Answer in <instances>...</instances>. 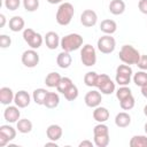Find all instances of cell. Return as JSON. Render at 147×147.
<instances>
[{
    "instance_id": "cell-1",
    "label": "cell",
    "mask_w": 147,
    "mask_h": 147,
    "mask_svg": "<svg viewBox=\"0 0 147 147\" xmlns=\"http://www.w3.org/2000/svg\"><path fill=\"white\" fill-rule=\"evenodd\" d=\"M74 14H75L74 6L70 2H62L59 6V8L56 10V15H55V18H56L57 24H60L62 26L69 25L70 22L72 21Z\"/></svg>"
},
{
    "instance_id": "cell-2",
    "label": "cell",
    "mask_w": 147,
    "mask_h": 147,
    "mask_svg": "<svg viewBox=\"0 0 147 147\" xmlns=\"http://www.w3.org/2000/svg\"><path fill=\"white\" fill-rule=\"evenodd\" d=\"M83 42H84V39H83V37L80 34H78V33H69V34L62 37L60 46H61L62 51L71 53L74 51L79 49L83 46Z\"/></svg>"
},
{
    "instance_id": "cell-3",
    "label": "cell",
    "mask_w": 147,
    "mask_h": 147,
    "mask_svg": "<svg viewBox=\"0 0 147 147\" xmlns=\"http://www.w3.org/2000/svg\"><path fill=\"white\" fill-rule=\"evenodd\" d=\"M118 57L125 64H137L140 59V53L132 45H123L119 49Z\"/></svg>"
},
{
    "instance_id": "cell-4",
    "label": "cell",
    "mask_w": 147,
    "mask_h": 147,
    "mask_svg": "<svg viewBox=\"0 0 147 147\" xmlns=\"http://www.w3.org/2000/svg\"><path fill=\"white\" fill-rule=\"evenodd\" d=\"M95 87L101 92V94L109 95L115 92V83L110 79V77L107 74H99L95 83Z\"/></svg>"
},
{
    "instance_id": "cell-5",
    "label": "cell",
    "mask_w": 147,
    "mask_h": 147,
    "mask_svg": "<svg viewBox=\"0 0 147 147\" xmlns=\"http://www.w3.org/2000/svg\"><path fill=\"white\" fill-rule=\"evenodd\" d=\"M132 68L129 64H119L116 68V76H115V80L119 86H127L131 82V77H132Z\"/></svg>"
},
{
    "instance_id": "cell-6",
    "label": "cell",
    "mask_w": 147,
    "mask_h": 147,
    "mask_svg": "<svg viewBox=\"0 0 147 147\" xmlns=\"http://www.w3.org/2000/svg\"><path fill=\"white\" fill-rule=\"evenodd\" d=\"M23 39L33 49H38L44 42L42 36L39 32H36L31 28H26L23 30Z\"/></svg>"
},
{
    "instance_id": "cell-7",
    "label": "cell",
    "mask_w": 147,
    "mask_h": 147,
    "mask_svg": "<svg viewBox=\"0 0 147 147\" xmlns=\"http://www.w3.org/2000/svg\"><path fill=\"white\" fill-rule=\"evenodd\" d=\"M80 61L85 67H93L96 63V52L92 45L86 44L82 47Z\"/></svg>"
},
{
    "instance_id": "cell-8",
    "label": "cell",
    "mask_w": 147,
    "mask_h": 147,
    "mask_svg": "<svg viewBox=\"0 0 147 147\" xmlns=\"http://www.w3.org/2000/svg\"><path fill=\"white\" fill-rule=\"evenodd\" d=\"M96 46L102 54H110L116 48V40L111 34H103L98 39Z\"/></svg>"
},
{
    "instance_id": "cell-9",
    "label": "cell",
    "mask_w": 147,
    "mask_h": 147,
    "mask_svg": "<svg viewBox=\"0 0 147 147\" xmlns=\"http://www.w3.org/2000/svg\"><path fill=\"white\" fill-rule=\"evenodd\" d=\"M39 60H40L39 54L33 48L24 51L23 54H22V57H21V61H22L23 65L26 67V68H36L39 63Z\"/></svg>"
},
{
    "instance_id": "cell-10",
    "label": "cell",
    "mask_w": 147,
    "mask_h": 147,
    "mask_svg": "<svg viewBox=\"0 0 147 147\" xmlns=\"http://www.w3.org/2000/svg\"><path fill=\"white\" fill-rule=\"evenodd\" d=\"M16 137V130L9 125L3 124L0 126V147H5L9 141L14 140Z\"/></svg>"
},
{
    "instance_id": "cell-11",
    "label": "cell",
    "mask_w": 147,
    "mask_h": 147,
    "mask_svg": "<svg viewBox=\"0 0 147 147\" xmlns=\"http://www.w3.org/2000/svg\"><path fill=\"white\" fill-rule=\"evenodd\" d=\"M101 101H102V95L99 90H91L84 96V102L90 108H95L100 106Z\"/></svg>"
},
{
    "instance_id": "cell-12",
    "label": "cell",
    "mask_w": 147,
    "mask_h": 147,
    "mask_svg": "<svg viewBox=\"0 0 147 147\" xmlns=\"http://www.w3.org/2000/svg\"><path fill=\"white\" fill-rule=\"evenodd\" d=\"M98 22V15L92 9H85L80 15V23L86 28H92Z\"/></svg>"
},
{
    "instance_id": "cell-13",
    "label": "cell",
    "mask_w": 147,
    "mask_h": 147,
    "mask_svg": "<svg viewBox=\"0 0 147 147\" xmlns=\"http://www.w3.org/2000/svg\"><path fill=\"white\" fill-rule=\"evenodd\" d=\"M20 108L15 105V106H10L8 105L3 111V117L8 123H16L20 119L21 116V111L18 110Z\"/></svg>"
},
{
    "instance_id": "cell-14",
    "label": "cell",
    "mask_w": 147,
    "mask_h": 147,
    "mask_svg": "<svg viewBox=\"0 0 147 147\" xmlns=\"http://www.w3.org/2000/svg\"><path fill=\"white\" fill-rule=\"evenodd\" d=\"M31 102V96L30 94L24 91L21 90L18 92L15 93V98H14V103L18 107V108H26Z\"/></svg>"
},
{
    "instance_id": "cell-15",
    "label": "cell",
    "mask_w": 147,
    "mask_h": 147,
    "mask_svg": "<svg viewBox=\"0 0 147 147\" xmlns=\"http://www.w3.org/2000/svg\"><path fill=\"white\" fill-rule=\"evenodd\" d=\"M44 40H45V44H46L47 48H49V49H56L60 46V42H61L60 37L55 31H48L45 34Z\"/></svg>"
},
{
    "instance_id": "cell-16",
    "label": "cell",
    "mask_w": 147,
    "mask_h": 147,
    "mask_svg": "<svg viewBox=\"0 0 147 147\" xmlns=\"http://www.w3.org/2000/svg\"><path fill=\"white\" fill-rule=\"evenodd\" d=\"M93 118L94 121H96L98 123H105L109 119V110L106 108V107H102V106H98L94 108L93 110Z\"/></svg>"
},
{
    "instance_id": "cell-17",
    "label": "cell",
    "mask_w": 147,
    "mask_h": 147,
    "mask_svg": "<svg viewBox=\"0 0 147 147\" xmlns=\"http://www.w3.org/2000/svg\"><path fill=\"white\" fill-rule=\"evenodd\" d=\"M63 134V130L60 125L57 124H51L47 129H46V136L49 140H53V141H59L61 139Z\"/></svg>"
},
{
    "instance_id": "cell-18",
    "label": "cell",
    "mask_w": 147,
    "mask_h": 147,
    "mask_svg": "<svg viewBox=\"0 0 147 147\" xmlns=\"http://www.w3.org/2000/svg\"><path fill=\"white\" fill-rule=\"evenodd\" d=\"M56 63L61 69H68L72 63V57L69 52L62 51L56 56Z\"/></svg>"
},
{
    "instance_id": "cell-19",
    "label": "cell",
    "mask_w": 147,
    "mask_h": 147,
    "mask_svg": "<svg viewBox=\"0 0 147 147\" xmlns=\"http://www.w3.org/2000/svg\"><path fill=\"white\" fill-rule=\"evenodd\" d=\"M14 98H15V94L10 87L3 86L0 88V102L2 105L5 106L10 105L11 102H14Z\"/></svg>"
},
{
    "instance_id": "cell-20",
    "label": "cell",
    "mask_w": 147,
    "mask_h": 147,
    "mask_svg": "<svg viewBox=\"0 0 147 147\" xmlns=\"http://www.w3.org/2000/svg\"><path fill=\"white\" fill-rule=\"evenodd\" d=\"M100 30L105 34H113L117 30V23L114 20L106 18V20L101 21V23H100Z\"/></svg>"
},
{
    "instance_id": "cell-21",
    "label": "cell",
    "mask_w": 147,
    "mask_h": 147,
    "mask_svg": "<svg viewBox=\"0 0 147 147\" xmlns=\"http://www.w3.org/2000/svg\"><path fill=\"white\" fill-rule=\"evenodd\" d=\"M8 24H9V30L13 32H20L24 30V26H25V22L21 16H13L9 20Z\"/></svg>"
},
{
    "instance_id": "cell-22",
    "label": "cell",
    "mask_w": 147,
    "mask_h": 147,
    "mask_svg": "<svg viewBox=\"0 0 147 147\" xmlns=\"http://www.w3.org/2000/svg\"><path fill=\"white\" fill-rule=\"evenodd\" d=\"M115 124L117 127H127L131 124V116L125 111H121L115 116Z\"/></svg>"
},
{
    "instance_id": "cell-23",
    "label": "cell",
    "mask_w": 147,
    "mask_h": 147,
    "mask_svg": "<svg viewBox=\"0 0 147 147\" xmlns=\"http://www.w3.org/2000/svg\"><path fill=\"white\" fill-rule=\"evenodd\" d=\"M108 8L113 15H122L125 11V2L123 0H111Z\"/></svg>"
},
{
    "instance_id": "cell-24",
    "label": "cell",
    "mask_w": 147,
    "mask_h": 147,
    "mask_svg": "<svg viewBox=\"0 0 147 147\" xmlns=\"http://www.w3.org/2000/svg\"><path fill=\"white\" fill-rule=\"evenodd\" d=\"M60 103V96L57 93L55 92H48L47 95H46V99H45V102H44V106L48 109H54L59 106Z\"/></svg>"
},
{
    "instance_id": "cell-25",
    "label": "cell",
    "mask_w": 147,
    "mask_h": 147,
    "mask_svg": "<svg viewBox=\"0 0 147 147\" xmlns=\"http://www.w3.org/2000/svg\"><path fill=\"white\" fill-rule=\"evenodd\" d=\"M32 122L28 118H21L16 122V129L18 130V132L25 134V133H30L32 131Z\"/></svg>"
},
{
    "instance_id": "cell-26",
    "label": "cell",
    "mask_w": 147,
    "mask_h": 147,
    "mask_svg": "<svg viewBox=\"0 0 147 147\" xmlns=\"http://www.w3.org/2000/svg\"><path fill=\"white\" fill-rule=\"evenodd\" d=\"M61 78H62V76H61L59 72H56V71L49 72V74L45 77V84H46V86H48V87H51V88L57 87V85H59Z\"/></svg>"
},
{
    "instance_id": "cell-27",
    "label": "cell",
    "mask_w": 147,
    "mask_h": 147,
    "mask_svg": "<svg viewBox=\"0 0 147 147\" xmlns=\"http://www.w3.org/2000/svg\"><path fill=\"white\" fill-rule=\"evenodd\" d=\"M48 91L45 90V88H36L32 93V99L34 101L36 105H39V106H44V102H45V99H46V95H47Z\"/></svg>"
},
{
    "instance_id": "cell-28",
    "label": "cell",
    "mask_w": 147,
    "mask_h": 147,
    "mask_svg": "<svg viewBox=\"0 0 147 147\" xmlns=\"http://www.w3.org/2000/svg\"><path fill=\"white\" fill-rule=\"evenodd\" d=\"M133 83L139 87L147 85V72L145 70H140L136 72L133 75Z\"/></svg>"
},
{
    "instance_id": "cell-29",
    "label": "cell",
    "mask_w": 147,
    "mask_h": 147,
    "mask_svg": "<svg viewBox=\"0 0 147 147\" xmlns=\"http://www.w3.org/2000/svg\"><path fill=\"white\" fill-rule=\"evenodd\" d=\"M129 145L130 147H147V136H133Z\"/></svg>"
},
{
    "instance_id": "cell-30",
    "label": "cell",
    "mask_w": 147,
    "mask_h": 147,
    "mask_svg": "<svg viewBox=\"0 0 147 147\" xmlns=\"http://www.w3.org/2000/svg\"><path fill=\"white\" fill-rule=\"evenodd\" d=\"M98 75L95 71H88L85 74L84 76V83L86 86L88 87H95V83H96V78H98Z\"/></svg>"
},
{
    "instance_id": "cell-31",
    "label": "cell",
    "mask_w": 147,
    "mask_h": 147,
    "mask_svg": "<svg viewBox=\"0 0 147 147\" xmlns=\"http://www.w3.org/2000/svg\"><path fill=\"white\" fill-rule=\"evenodd\" d=\"M78 87L75 85V84H72L64 93H63V95H64V98H65V100H68V101H74V100H76L77 98H78Z\"/></svg>"
},
{
    "instance_id": "cell-32",
    "label": "cell",
    "mask_w": 147,
    "mask_h": 147,
    "mask_svg": "<svg viewBox=\"0 0 147 147\" xmlns=\"http://www.w3.org/2000/svg\"><path fill=\"white\" fill-rule=\"evenodd\" d=\"M72 84L74 83H72V80L69 77H62L61 80H60V83H59V85H57V87H56V90H57V92H60V93L63 94Z\"/></svg>"
},
{
    "instance_id": "cell-33",
    "label": "cell",
    "mask_w": 147,
    "mask_h": 147,
    "mask_svg": "<svg viewBox=\"0 0 147 147\" xmlns=\"http://www.w3.org/2000/svg\"><path fill=\"white\" fill-rule=\"evenodd\" d=\"M134 105H136V100H134L133 95H130L119 101V106L123 110H131L134 107Z\"/></svg>"
},
{
    "instance_id": "cell-34",
    "label": "cell",
    "mask_w": 147,
    "mask_h": 147,
    "mask_svg": "<svg viewBox=\"0 0 147 147\" xmlns=\"http://www.w3.org/2000/svg\"><path fill=\"white\" fill-rule=\"evenodd\" d=\"M23 7L26 11H36L39 8V0H22Z\"/></svg>"
},
{
    "instance_id": "cell-35",
    "label": "cell",
    "mask_w": 147,
    "mask_h": 147,
    "mask_svg": "<svg viewBox=\"0 0 147 147\" xmlns=\"http://www.w3.org/2000/svg\"><path fill=\"white\" fill-rule=\"evenodd\" d=\"M130 95H132V92H131V88L127 86H119V88L116 90V98L119 101L130 96Z\"/></svg>"
},
{
    "instance_id": "cell-36",
    "label": "cell",
    "mask_w": 147,
    "mask_h": 147,
    "mask_svg": "<svg viewBox=\"0 0 147 147\" xmlns=\"http://www.w3.org/2000/svg\"><path fill=\"white\" fill-rule=\"evenodd\" d=\"M109 134V127L105 123H99L93 129V136H106Z\"/></svg>"
},
{
    "instance_id": "cell-37",
    "label": "cell",
    "mask_w": 147,
    "mask_h": 147,
    "mask_svg": "<svg viewBox=\"0 0 147 147\" xmlns=\"http://www.w3.org/2000/svg\"><path fill=\"white\" fill-rule=\"evenodd\" d=\"M109 134L106 136H94V145L96 147H107L109 145Z\"/></svg>"
},
{
    "instance_id": "cell-38",
    "label": "cell",
    "mask_w": 147,
    "mask_h": 147,
    "mask_svg": "<svg viewBox=\"0 0 147 147\" xmlns=\"http://www.w3.org/2000/svg\"><path fill=\"white\" fill-rule=\"evenodd\" d=\"M3 5H5V7H6L8 10L14 11V10H16V9L20 8V6H21V0H5V1H3Z\"/></svg>"
},
{
    "instance_id": "cell-39",
    "label": "cell",
    "mask_w": 147,
    "mask_h": 147,
    "mask_svg": "<svg viewBox=\"0 0 147 147\" xmlns=\"http://www.w3.org/2000/svg\"><path fill=\"white\" fill-rule=\"evenodd\" d=\"M10 45H11V38L8 34H1L0 36V47L8 48Z\"/></svg>"
},
{
    "instance_id": "cell-40",
    "label": "cell",
    "mask_w": 147,
    "mask_h": 147,
    "mask_svg": "<svg viewBox=\"0 0 147 147\" xmlns=\"http://www.w3.org/2000/svg\"><path fill=\"white\" fill-rule=\"evenodd\" d=\"M137 65L140 70H147V55L146 54L140 55V59H139Z\"/></svg>"
},
{
    "instance_id": "cell-41",
    "label": "cell",
    "mask_w": 147,
    "mask_h": 147,
    "mask_svg": "<svg viewBox=\"0 0 147 147\" xmlns=\"http://www.w3.org/2000/svg\"><path fill=\"white\" fill-rule=\"evenodd\" d=\"M138 8H139V10H140L142 14L147 15V0H139V2H138Z\"/></svg>"
},
{
    "instance_id": "cell-42",
    "label": "cell",
    "mask_w": 147,
    "mask_h": 147,
    "mask_svg": "<svg viewBox=\"0 0 147 147\" xmlns=\"http://www.w3.org/2000/svg\"><path fill=\"white\" fill-rule=\"evenodd\" d=\"M94 142L90 141V140H83L79 142V147H93Z\"/></svg>"
},
{
    "instance_id": "cell-43",
    "label": "cell",
    "mask_w": 147,
    "mask_h": 147,
    "mask_svg": "<svg viewBox=\"0 0 147 147\" xmlns=\"http://www.w3.org/2000/svg\"><path fill=\"white\" fill-rule=\"evenodd\" d=\"M0 21H1L0 26H1V28H3V26H5V24H6V16H5L3 14H0Z\"/></svg>"
},
{
    "instance_id": "cell-44",
    "label": "cell",
    "mask_w": 147,
    "mask_h": 147,
    "mask_svg": "<svg viewBox=\"0 0 147 147\" xmlns=\"http://www.w3.org/2000/svg\"><path fill=\"white\" fill-rule=\"evenodd\" d=\"M47 146H54V147H57V144H56V141L49 140L48 142H46V144H45V147H47Z\"/></svg>"
},
{
    "instance_id": "cell-45",
    "label": "cell",
    "mask_w": 147,
    "mask_h": 147,
    "mask_svg": "<svg viewBox=\"0 0 147 147\" xmlns=\"http://www.w3.org/2000/svg\"><path fill=\"white\" fill-rule=\"evenodd\" d=\"M46 1L51 5H56V3H62L63 2V0H46Z\"/></svg>"
},
{
    "instance_id": "cell-46",
    "label": "cell",
    "mask_w": 147,
    "mask_h": 147,
    "mask_svg": "<svg viewBox=\"0 0 147 147\" xmlns=\"http://www.w3.org/2000/svg\"><path fill=\"white\" fill-rule=\"evenodd\" d=\"M141 94L147 99V85H145V86L141 87Z\"/></svg>"
},
{
    "instance_id": "cell-47",
    "label": "cell",
    "mask_w": 147,
    "mask_h": 147,
    "mask_svg": "<svg viewBox=\"0 0 147 147\" xmlns=\"http://www.w3.org/2000/svg\"><path fill=\"white\" fill-rule=\"evenodd\" d=\"M144 115H145V116L147 117V105H146V106L144 107Z\"/></svg>"
},
{
    "instance_id": "cell-48",
    "label": "cell",
    "mask_w": 147,
    "mask_h": 147,
    "mask_svg": "<svg viewBox=\"0 0 147 147\" xmlns=\"http://www.w3.org/2000/svg\"><path fill=\"white\" fill-rule=\"evenodd\" d=\"M144 129H145V133L147 134V122L145 123V126H144Z\"/></svg>"
}]
</instances>
